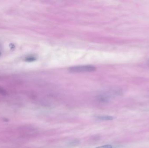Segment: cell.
<instances>
[{
    "instance_id": "4",
    "label": "cell",
    "mask_w": 149,
    "mask_h": 148,
    "mask_svg": "<svg viewBox=\"0 0 149 148\" xmlns=\"http://www.w3.org/2000/svg\"><path fill=\"white\" fill-rule=\"evenodd\" d=\"M95 148H113V146L110 145H107L98 146V147H96Z\"/></svg>"
},
{
    "instance_id": "1",
    "label": "cell",
    "mask_w": 149,
    "mask_h": 148,
    "mask_svg": "<svg viewBox=\"0 0 149 148\" xmlns=\"http://www.w3.org/2000/svg\"><path fill=\"white\" fill-rule=\"evenodd\" d=\"M95 67L91 65L75 66L69 69V71L73 73L90 72L95 71Z\"/></svg>"
},
{
    "instance_id": "3",
    "label": "cell",
    "mask_w": 149,
    "mask_h": 148,
    "mask_svg": "<svg viewBox=\"0 0 149 148\" xmlns=\"http://www.w3.org/2000/svg\"><path fill=\"white\" fill-rule=\"evenodd\" d=\"M80 143V141L79 139H75L70 142L69 144V147H75L76 146H78Z\"/></svg>"
},
{
    "instance_id": "2",
    "label": "cell",
    "mask_w": 149,
    "mask_h": 148,
    "mask_svg": "<svg viewBox=\"0 0 149 148\" xmlns=\"http://www.w3.org/2000/svg\"><path fill=\"white\" fill-rule=\"evenodd\" d=\"M95 117L98 120L103 121L112 120L114 119V117L113 116L106 115H96Z\"/></svg>"
},
{
    "instance_id": "5",
    "label": "cell",
    "mask_w": 149,
    "mask_h": 148,
    "mask_svg": "<svg viewBox=\"0 0 149 148\" xmlns=\"http://www.w3.org/2000/svg\"><path fill=\"white\" fill-rule=\"evenodd\" d=\"M35 59V57H27L26 59V60L27 61H33Z\"/></svg>"
}]
</instances>
